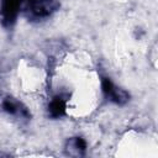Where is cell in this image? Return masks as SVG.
I'll return each instance as SVG.
<instances>
[{"label":"cell","mask_w":158,"mask_h":158,"mask_svg":"<svg viewBox=\"0 0 158 158\" xmlns=\"http://www.w3.org/2000/svg\"><path fill=\"white\" fill-rule=\"evenodd\" d=\"M109 98H110L114 102L122 105V104H125V102L128 100V94H127L125 90L114 86V89H112L111 93L109 94Z\"/></svg>","instance_id":"4"},{"label":"cell","mask_w":158,"mask_h":158,"mask_svg":"<svg viewBox=\"0 0 158 158\" xmlns=\"http://www.w3.org/2000/svg\"><path fill=\"white\" fill-rule=\"evenodd\" d=\"M58 7L57 0H27V11L31 17L43 19L49 16Z\"/></svg>","instance_id":"1"},{"label":"cell","mask_w":158,"mask_h":158,"mask_svg":"<svg viewBox=\"0 0 158 158\" xmlns=\"http://www.w3.org/2000/svg\"><path fill=\"white\" fill-rule=\"evenodd\" d=\"M23 0H2L1 1V21L4 26H11L16 21L21 4Z\"/></svg>","instance_id":"2"},{"label":"cell","mask_w":158,"mask_h":158,"mask_svg":"<svg viewBox=\"0 0 158 158\" xmlns=\"http://www.w3.org/2000/svg\"><path fill=\"white\" fill-rule=\"evenodd\" d=\"M73 144H74V147H75L78 151H80V152H84L85 148H86V143H85V141H84L83 138H80V137L75 138L74 142H73Z\"/></svg>","instance_id":"6"},{"label":"cell","mask_w":158,"mask_h":158,"mask_svg":"<svg viewBox=\"0 0 158 158\" xmlns=\"http://www.w3.org/2000/svg\"><path fill=\"white\" fill-rule=\"evenodd\" d=\"M2 109H4L7 114H16V112L20 110L19 104L15 102L14 100H11L10 98H7V99H5V100L2 101Z\"/></svg>","instance_id":"5"},{"label":"cell","mask_w":158,"mask_h":158,"mask_svg":"<svg viewBox=\"0 0 158 158\" xmlns=\"http://www.w3.org/2000/svg\"><path fill=\"white\" fill-rule=\"evenodd\" d=\"M49 114L52 117H60L65 114V100L62 96H56L51 101Z\"/></svg>","instance_id":"3"}]
</instances>
